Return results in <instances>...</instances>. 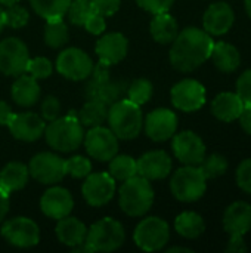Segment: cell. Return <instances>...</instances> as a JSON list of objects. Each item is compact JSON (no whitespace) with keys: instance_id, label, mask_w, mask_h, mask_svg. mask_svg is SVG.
I'll use <instances>...</instances> for the list:
<instances>
[{"instance_id":"6da1fadb","label":"cell","mask_w":251,"mask_h":253,"mask_svg":"<svg viewBox=\"0 0 251 253\" xmlns=\"http://www.w3.org/2000/svg\"><path fill=\"white\" fill-rule=\"evenodd\" d=\"M170 62L182 73H189L204 64L213 50L212 36L201 28L188 27L178 33L176 39L172 42Z\"/></svg>"},{"instance_id":"7a4b0ae2","label":"cell","mask_w":251,"mask_h":253,"mask_svg":"<svg viewBox=\"0 0 251 253\" xmlns=\"http://www.w3.org/2000/svg\"><path fill=\"white\" fill-rule=\"evenodd\" d=\"M44 138L47 144L61 153H70L77 150L84 139L83 125L72 113L64 117H58L49 123L44 129Z\"/></svg>"},{"instance_id":"3957f363","label":"cell","mask_w":251,"mask_h":253,"mask_svg":"<svg viewBox=\"0 0 251 253\" xmlns=\"http://www.w3.org/2000/svg\"><path fill=\"white\" fill-rule=\"evenodd\" d=\"M109 129L118 139H135L143 127L141 107L129 99H120L108 108Z\"/></svg>"},{"instance_id":"277c9868","label":"cell","mask_w":251,"mask_h":253,"mask_svg":"<svg viewBox=\"0 0 251 253\" xmlns=\"http://www.w3.org/2000/svg\"><path fill=\"white\" fill-rule=\"evenodd\" d=\"M118 203L126 215L143 216L154 203V190L151 182L139 175L123 181Z\"/></svg>"},{"instance_id":"5b68a950","label":"cell","mask_w":251,"mask_h":253,"mask_svg":"<svg viewBox=\"0 0 251 253\" xmlns=\"http://www.w3.org/2000/svg\"><path fill=\"white\" fill-rule=\"evenodd\" d=\"M170 190L179 202L192 203L200 200L207 190V178L197 166L185 165L175 172L170 181Z\"/></svg>"},{"instance_id":"8992f818","label":"cell","mask_w":251,"mask_h":253,"mask_svg":"<svg viewBox=\"0 0 251 253\" xmlns=\"http://www.w3.org/2000/svg\"><path fill=\"white\" fill-rule=\"evenodd\" d=\"M124 240L126 233L123 225L112 218H104L95 222L86 236V245L92 252H114L123 246Z\"/></svg>"},{"instance_id":"52a82bcc","label":"cell","mask_w":251,"mask_h":253,"mask_svg":"<svg viewBox=\"0 0 251 253\" xmlns=\"http://www.w3.org/2000/svg\"><path fill=\"white\" fill-rule=\"evenodd\" d=\"M169 239H170L169 224L158 216H149L141 221L133 234V240L136 246L145 252L161 251L167 245Z\"/></svg>"},{"instance_id":"ba28073f","label":"cell","mask_w":251,"mask_h":253,"mask_svg":"<svg viewBox=\"0 0 251 253\" xmlns=\"http://www.w3.org/2000/svg\"><path fill=\"white\" fill-rule=\"evenodd\" d=\"M0 233L9 245L21 249L33 248L40 242L38 225L33 219L25 216H16L13 219L6 221L1 225Z\"/></svg>"},{"instance_id":"9c48e42d","label":"cell","mask_w":251,"mask_h":253,"mask_svg":"<svg viewBox=\"0 0 251 253\" xmlns=\"http://www.w3.org/2000/svg\"><path fill=\"white\" fill-rule=\"evenodd\" d=\"M56 70L68 80H84L90 77L93 70L92 58L78 47H68L62 50L56 58Z\"/></svg>"},{"instance_id":"30bf717a","label":"cell","mask_w":251,"mask_h":253,"mask_svg":"<svg viewBox=\"0 0 251 253\" xmlns=\"http://www.w3.org/2000/svg\"><path fill=\"white\" fill-rule=\"evenodd\" d=\"M30 61L28 47L16 37H9L0 42V71L6 76L18 77L27 71Z\"/></svg>"},{"instance_id":"8fae6325","label":"cell","mask_w":251,"mask_h":253,"mask_svg":"<svg viewBox=\"0 0 251 253\" xmlns=\"http://www.w3.org/2000/svg\"><path fill=\"white\" fill-rule=\"evenodd\" d=\"M83 141L87 154L99 162H109L115 154H118V138L108 127H90Z\"/></svg>"},{"instance_id":"7c38bea8","label":"cell","mask_w":251,"mask_h":253,"mask_svg":"<svg viewBox=\"0 0 251 253\" xmlns=\"http://www.w3.org/2000/svg\"><path fill=\"white\" fill-rule=\"evenodd\" d=\"M28 172L38 182L53 185L67 175L65 160L53 153H38L30 160Z\"/></svg>"},{"instance_id":"4fadbf2b","label":"cell","mask_w":251,"mask_h":253,"mask_svg":"<svg viewBox=\"0 0 251 253\" xmlns=\"http://www.w3.org/2000/svg\"><path fill=\"white\" fill-rule=\"evenodd\" d=\"M81 193L84 200L90 206H105L115 194V179L107 172H90L86 176V181L81 187Z\"/></svg>"},{"instance_id":"5bb4252c","label":"cell","mask_w":251,"mask_h":253,"mask_svg":"<svg viewBox=\"0 0 251 253\" xmlns=\"http://www.w3.org/2000/svg\"><path fill=\"white\" fill-rule=\"evenodd\" d=\"M172 102L180 111H197L206 104V87L194 79H185L173 86Z\"/></svg>"},{"instance_id":"9a60e30c","label":"cell","mask_w":251,"mask_h":253,"mask_svg":"<svg viewBox=\"0 0 251 253\" xmlns=\"http://www.w3.org/2000/svg\"><path fill=\"white\" fill-rule=\"evenodd\" d=\"M176 159L189 166H198L206 157V145L203 139L191 130H183L173 136L172 142Z\"/></svg>"},{"instance_id":"2e32d148","label":"cell","mask_w":251,"mask_h":253,"mask_svg":"<svg viewBox=\"0 0 251 253\" xmlns=\"http://www.w3.org/2000/svg\"><path fill=\"white\" fill-rule=\"evenodd\" d=\"M178 129V117L167 108H157L145 119V133L155 142L170 139Z\"/></svg>"},{"instance_id":"e0dca14e","label":"cell","mask_w":251,"mask_h":253,"mask_svg":"<svg viewBox=\"0 0 251 253\" xmlns=\"http://www.w3.org/2000/svg\"><path fill=\"white\" fill-rule=\"evenodd\" d=\"M7 127L13 138L24 142H34L44 135L46 123L36 113H19L12 116Z\"/></svg>"},{"instance_id":"ac0fdd59","label":"cell","mask_w":251,"mask_h":253,"mask_svg":"<svg viewBox=\"0 0 251 253\" xmlns=\"http://www.w3.org/2000/svg\"><path fill=\"white\" fill-rule=\"evenodd\" d=\"M138 166V175L143 176L148 181H157L164 179L172 172V159L170 156L163 150L148 151L143 156L139 157L136 162Z\"/></svg>"},{"instance_id":"d6986e66","label":"cell","mask_w":251,"mask_h":253,"mask_svg":"<svg viewBox=\"0 0 251 253\" xmlns=\"http://www.w3.org/2000/svg\"><path fill=\"white\" fill-rule=\"evenodd\" d=\"M74 200L68 190L62 187H52L49 188L40 200L41 212L52 219H61L68 216L72 212Z\"/></svg>"},{"instance_id":"ffe728a7","label":"cell","mask_w":251,"mask_h":253,"mask_svg":"<svg viewBox=\"0 0 251 253\" xmlns=\"http://www.w3.org/2000/svg\"><path fill=\"white\" fill-rule=\"evenodd\" d=\"M235 21L232 7L226 1H216L209 6L203 16L204 30L210 36H223L226 34Z\"/></svg>"},{"instance_id":"44dd1931","label":"cell","mask_w":251,"mask_h":253,"mask_svg":"<svg viewBox=\"0 0 251 253\" xmlns=\"http://www.w3.org/2000/svg\"><path fill=\"white\" fill-rule=\"evenodd\" d=\"M127 83L124 80H112L111 77L105 82H96L90 79L84 87V95L87 99H99L108 107L124 98L127 93Z\"/></svg>"},{"instance_id":"7402d4cb","label":"cell","mask_w":251,"mask_h":253,"mask_svg":"<svg viewBox=\"0 0 251 253\" xmlns=\"http://www.w3.org/2000/svg\"><path fill=\"white\" fill-rule=\"evenodd\" d=\"M129 42L121 33H108L96 43V55L101 62L114 65L123 61L127 55Z\"/></svg>"},{"instance_id":"603a6c76","label":"cell","mask_w":251,"mask_h":253,"mask_svg":"<svg viewBox=\"0 0 251 253\" xmlns=\"http://www.w3.org/2000/svg\"><path fill=\"white\" fill-rule=\"evenodd\" d=\"M223 228L229 236H246L251 230V206L246 202L232 203L223 215Z\"/></svg>"},{"instance_id":"cb8c5ba5","label":"cell","mask_w":251,"mask_h":253,"mask_svg":"<svg viewBox=\"0 0 251 253\" xmlns=\"http://www.w3.org/2000/svg\"><path fill=\"white\" fill-rule=\"evenodd\" d=\"M55 233H56L58 240L62 245H65L68 248H74V246H78L86 242L87 228L80 219L68 215L65 218L58 219Z\"/></svg>"},{"instance_id":"d4e9b609","label":"cell","mask_w":251,"mask_h":253,"mask_svg":"<svg viewBox=\"0 0 251 253\" xmlns=\"http://www.w3.org/2000/svg\"><path fill=\"white\" fill-rule=\"evenodd\" d=\"M244 108L243 99L232 92H222L219 93L213 102H212V113L216 119L222 122H234L240 117L241 111Z\"/></svg>"},{"instance_id":"484cf974","label":"cell","mask_w":251,"mask_h":253,"mask_svg":"<svg viewBox=\"0 0 251 253\" xmlns=\"http://www.w3.org/2000/svg\"><path fill=\"white\" fill-rule=\"evenodd\" d=\"M12 98L19 107H33L40 98V86L34 77L30 74H21L12 84Z\"/></svg>"},{"instance_id":"4316f807","label":"cell","mask_w":251,"mask_h":253,"mask_svg":"<svg viewBox=\"0 0 251 253\" xmlns=\"http://www.w3.org/2000/svg\"><path fill=\"white\" fill-rule=\"evenodd\" d=\"M28 176V166L21 162H10L0 172V188H3L7 194L19 191L27 185Z\"/></svg>"},{"instance_id":"83f0119b","label":"cell","mask_w":251,"mask_h":253,"mask_svg":"<svg viewBox=\"0 0 251 253\" xmlns=\"http://www.w3.org/2000/svg\"><path fill=\"white\" fill-rule=\"evenodd\" d=\"M210 58L217 70L222 73H232L241 64V55L235 46L226 42H217L213 44V50Z\"/></svg>"},{"instance_id":"f1b7e54d","label":"cell","mask_w":251,"mask_h":253,"mask_svg":"<svg viewBox=\"0 0 251 253\" xmlns=\"http://www.w3.org/2000/svg\"><path fill=\"white\" fill-rule=\"evenodd\" d=\"M149 31H151L152 39L157 43L169 44L176 39L179 33V27H178L176 19L169 12H163V13L154 15L151 25H149Z\"/></svg>"},{"instance_id":"f546056e","label":"cell","mask_w":251,"mask_h":253,"mask_svg":"<svg viewBox=\"0 0 251 253\" xmlns=\"http://www.w3.org/2000/svg\"><path fill=\"white\" fill-rule=\"evenodd\" d=\"M108 108L109 107L99 99H87V102L78 111L77 117L83 126H102V123L108 119Z\"/></svg>"},{"instance_id":"4dcf8cb0","label":"cell","mask_w":251,"mask_h":253,"mask_svg":"<svg viewBox=\"0 0 251 253\" xmlns=\"http://www.w3.org/2000/svg\"><path fill=\"white\" fill-rule=\"evenodd\" d=\"M175 230L185 239H198L204 230V219L195 212H183L175 221Z\"/></svg>"},{"instance_id":"1f68e13d","label":"cell","mask_w":251,"mask_h":253,"mask_svg":"<svg viewBox=\"0 0 251 253\" xmlns=\"http://www.w3.org/2000/svg\"><path fill=\"white\" fill-rule=\"evenodd\" d=\"M68 42V27L62 18L47 19L44 27V43L52 49H59Z\"/></svg>"},{"instance_id":"d6a6232c","label":"cell","mask_w":251,"mask_h":253,"mask_svg":"<svg viewBox=\"0 0 251 253\" xmlns=\"http://www.w3.org/2000/svg\"><path fill=\"white\" fill-rule=\"evenodd\" d=\"M115 181H126L135 175H138V166L136 160L126 154H115L109 160V172H108Z\"/></svg>"},{"instance_id":"836d02e7","label":"cell","mask_w":251,"mask_h":253,"mask_svg":"<svg viewBox=\"0 0 251 253\" xmlns=\"http://www.w3.org/2000/svg\"><path fill=\"white\" fill-rule=\"evenodd\" d=\"M70 3L71 0H30L34 12L46 21L62 18L68 10Z\"/></svg>"},{"instance_id":"e575fe53","label":"cell","mask_w":251,"mask_h":253,"mask_svg":"<svg viewBox=\"0 0 251 253\" xmlns=\"http://www.w3.org/2000/svg\"><path fill=\"white\" fill-rule=\"evenodd\" d=\"M228 160L222 154H210L209 157H204L200 163V169L204 173L207 179H215L226 173L228 170Z\"/></svg>"},{"instance_id":"d590c367","label":"cell","mask_w":251,"mask_h":253,"mask_svg":"<svg viewBox=\"0 0 251 253\" xmlns=\"http://www.w3.org/2000/svg\"><path fill=\"white\" fill-rule=\"evenodd\" d=\"M127 99L136 105L146 104L152 96V83L146 79H136L127 86Z\"/></svg>"},{"instance_id":"8d00e7d4","label":"cell","mask_w":251,"mask_h":253,"mask_svg":"<svg viewBox=\"0 0 251 253\" xmlns=\"http://www.w3.org/2000/svg\"><path fill=\"white\" fill-rule=\"evenodd\" d=\"M92 9H90V3L89 0H71L68 10H67V16L70 19L71 24L74 25H84L86 19L92 15Z\"/></svg>"},{"instance_id":"74e56055","label":"cell","mask_w":251,"mask_h":253,"mask_svg":"<svg viewBox=\"0 0 251 253\" xmlns=\"http://www.w3.org/2000/svg\"><path fill=\"white\" fill-rule=\"evenodd\" d=\"M65 172L67 175L81 179L86 178L92 172V163L89 159L83 156H74L68 160H65Z\"/></svg>"},{"instance_id":"f35d334b","label":"cell","mask_w":251,"mask_h":253,"mask_svg":"<svg viewBox=\"0 0 251 253\" xmlns=\"http://www.w3.org/2000/svg\"><path fill=\"white\" fill-rule=\"evenodd\" d=\"M28 10L24 6H19L18 3L7 6V9H4V24L10 28H22L28 24Z\"/></svg>"},{"instance_id":"ab89813d","label":"cell","mask_w":251,"mask_h":253,"mask_svg":"<svg viewBox=\"0 0 251 253\" xmlns=\"http://www.w3.org/2000/svg\"><path fill=\"white\" fill-rule=\"evenodd\" d=\"M52 71H53L52 62L47 58L38 56V58H33L28 61L25 73H28L31 77L38 80V79H47L52 74Z\"/></svg>"},{"instance_id":"60d3db41","label":"cell","mask_w":251,"mask_h":253,"mask_svg":"<svg viewBox=\"0 0 251 253\" xmlns=\"http://www.w3.org/2000/svg\"><path fill=\"white\" fill-rule=\"evenodd\" d=\"M93 13L102 16H112L120 9L121 0H89Z\"/></svg>"},{"instance_id":"b9f144b4","label":"cell","mask_w":251,"mask_h":253,"mask_svg":"<svg viewBox=\"0 0 251 253\" xmlns=\"http://www.w3.org/2000/svg\"><path fill=\"white\" fill-rule=\"evenodd\" d=\"M237 184L244 193L251 194V159L240 163L237 169Z\"/></svg>"},{"instance_id":"7bdbcfd3","label":"cell","mask_w":251,"mask_h":253,"mask_svg":"<svg viewBox=\"0 0 251 253\" xmlns=\"http://www.w3.org/2000/svg\"><path fill=\"white\" fill-rule=\"evenodd\" d=\"M41 117L43 120L52 122L55 119L59 117L61 114V102L56 96H47L43 102H41Z\"/></svg>"},{"instance_id":"ee69618b","label":"cell","mask_w":251,"mask_h":253,"mask_svg":"<svg viewBox=\"0 0 251 253\" xmlns=\"http://www.w3.org/2000/svg\"><path fill=\"white\" fill-rule=\"evenodd\" d=\"M136 3L139 4V7L145 9L146 12L157 15V13L169 12L175 0H136Z\"/></svg>"},{"instance_id":"f6af8a7d","label":"cell","mask_w":251,"mask_h":253,"mask_svg":"<svg viewBox=\"0 0 251 253\" xmlns=\"http://www.w3.org/2000/svg\"><path fill=\"white\" fill-rule=\"evenodd\" d=\"M237 95L244 104H251V68L246 70L237 80Z\"/></svg>"},{"instance_id":"bcb514c9","label":"cell","mask_w":251,"mask_h":253,"mask_svg":"<svg viewBox=\"0 0 251 253\" xmlns=\"http://www.w3.org/2000/svg\"><path fill=\"white\" fill-rule=\"evenodd\" d=\"M83 27H84L90 34L99 36V34H102V33L105 31V16L98 15V13H92V15L86 19V22H84Z\"/></svg>"},{"instance_id":"7dc6e473","label":"cell","mask_w":251,"mask_h":253,"mask_svg":"<svg viewBox=\"0 0 251 253\" xmlns=\"http://www.w3.org/2000/svg\"><path fill=\"white\" fill-rule=\"evenodd\" d=\"M238 120H240L241 129H243L246 133L251 135V104H244V108H243V111H241Z\"/></svg>"},{"instance_id":"c3c4849f","label":"cell","mask_w":251,"mask_h":253,"mask_svg":"<svg viewBox=\"0 0 251 253\" xmlns=\"http://www.w3.org/2000/svg\"><path fill=\"white\" fill-rule=\"evenodd\" d=\"M226 252H229V253L247 252V246H246V243H244L243 236H231V239H229V242H228Z\"/></svg>"},{"instance_id":"681fc988","label":"cell","mask_w":251,"mask_h":253,"mask_svg":"<svg viewBox=\"0 0 251 253\" xmlns=\"http://www.w3.org/2000/svg\"><path fill=\"white\" fill-rule=\"evenodd\" d=\"M12 116H13V111H12L10 105L7 102H4V101H0V125L7 126Z\"/></svg>"},{"instance_id":"f907efd6","label":"cell","mask_w":251,"mask_h":253,"mask_svg":"<svg viewBox=\"0 0 251 253\" xmlns=\"http://www.w3.org/2000/svg\"><path fill=\"white\" fill-rule=\"evenodd\" d=\"M9 205H10V202H9V194L3 190V188H0V222L4 219V216L7 215V212H9Z\"/></svg>"},{"instance_id":"816d5d0a","label":"cell","mask_w":251,"mask_h":253,"mask_svg":"<svg viewBox=\"0 0 251 253\" xmlns=\"http://www.w3.org/2000/svg\"><path fill=\"white\" fill-rule=\"evenodd\" d=\"M167 252L169 253H175V252L192 253V251H191V249H188V248H170V249H167Z\"/></svg>"},{"instance_id":"f5cc1de1","label":"cell","mask_w":251,"mask_h":253,"mask_svg":"<svg viewBox=\"0 0 251 253\" xmlns=\"http://www.w3.org/2000/svg\"><path fill=\"white\" fill-rule=\"evenodd\" d=\"M4 27H6V24H4V9L0 6V34H1Z\"/></svg>"},{"instance_id":"db71d44e","label":"cell","mask_w":251,"mask_h":253,"mask_svg":"<svg viewBox=\"0 0 251 253\" xmlns=\"http://www.w3.org/2000/svg\"><path fill=\"white\" fill-rule=\"evenodd\" d=\"M16 3H19V0H0V4H3V6H12V4H16Z\"/></svg>"},{"instance_id":"11a10c76","label":"cell","mask_w":251,"mask_h":253,"mask_svg":"<svg viewBox=\"0 0 251 253\" xmlns=\"http://www.w3.org/2000/svg\"><path fill=\"white\" fill-rule=\"evenodd\" d=\"M244 4H246V10H247V15L250 16V19H251V0H244Z\"/></svg>"}]
</instances>
